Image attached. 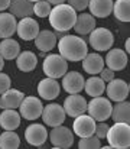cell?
Segmentation results:
<instances>
[{"label":"cell","instance_id":"cell-33","mask_svg":"<svg viewBox=\"0 0 130 149\" xmlns=\"http://www.w3.org/2000/svg\"><path fill=\"white\" fill-rule=\"evenodd\" d=\"M51 13V4L46 0H39L33 3V15L38 17H48Z\"/></svg>","mask_w":130,"mask_h":149},{"label":"cell","instance_id":"cell-42","mask_svg":"<svg viewBox=\"0 0 130 149\" xmlns=\"http://www.w3.org/2000/svg\"><path fill=\"white\" fill-rule=\"evenodd\" d=\"M29 1H32V3H35V1H39V0H29Z\"/></svg>","mask_w":130,"mask_h":149},{"label":"cell","instance_id":"cell-25","mask_svg":"<svg viewBox=\"0 0 130 149\" xmlns=\"http://www.w3.org/2000/svg\"><path fill=\"white\" fill-rule=\"evenodd\" d=\"M16 17L12 13H0V38H12L16 33Z\"/></svg>","mask_w":130,"mask_h":149},{"label":"cell","instance_id":"cell-13","mask_svg":"<svg viewBox=\"0 0 130 149\" xmlns=\"http://www.w3.org/2000/svg\"><path fill=\"white\" fill-rule=\"evenodd\" d=\"M84 77L81 72L77 71H67L62 77V88L68 94H78L84 90Z\"/></svg>","mask_w":130,"mask_h":149},{"label":"cell","instance_id":"cell-26","mask_svg":"<svg viewBox=\"0 0 130 149\" xmlns=\"http://www.w3.org/2000/svg\"><path fill=\"white\" fill-rule=\"evenodd\" d=\"M94 28H95V17L90 13H81L77 16V20L72 29L78 35H88Z\"/></svg>","mask_w":130,"mask_h":149},{"label":"cell","instance_id":"cell-6","mask_svg":"<svg viewBox=\"0 0 130 149\" xmlns=\"http://www.w3.org/2000/svg\"><path fill=\"white\" fill-rule=\"evenodd\" d=\"M111 109H113L111 101L101 96L92 97L90 103H87V111L95 122H106L107 119H110Z\"/></svg>","mask_w":130,"mask_h":149},{"label":"cell","instance_id":"cell-10","mask_svg":"<svg viewBox=\"0 0 130 149\" xmlns=\"http://www.w3.org/2000/svg\"><path fill=\"white\" fill-rule=\"evenodd\" d=\"M129 84L122 80V78H113L107 83L106 86V93H107V99L110 101H123V100L127 99L129 96Z\"/></svg>","mask_w":130,"mask_h":149},{"label":"cell","instance_id":"cell-2","mask_svg":"<svg viewBox=\"0 0 130 149\" xmlns=\"http://www.w3.org/2000/svg\"><path fill=\"white\" fill-rule=\"evenodd\" d=\"M49 25L54 28L55 32H68L74 28L77 20V12L67 3L56 4L51 9L49 13Z\"/></svg>","mask_w":130,"mask_h":149},{"label":"cell","instance_id":"cell-8","mask_svg":"<svg viewBox=\"0 0 130 149\" xmlns=\"http://www.w3.org/2000/svg\"><path fill=\"white\" fill-rule=\"evenodd\" d=\"M42 120L43 123L49 127H55L59 126L65 122L67 119V113L64 110V107L58 103H49L48 106H45L42 109Z\"/></svg>","mask_w":130,"mask_h":149},{"label":"cell","instance_id":"cell-17","mask_svg":"<svg viewBox=\"0 0 130 149\" xmlns=\"http://www.w3.org/2000/svg\"><path fill=\"white\" fill-rule=\"evenodd\" d=\"M59 93H61V86L55 78L46 77V78L41 80L38 84V94L43 100H48V101L55 100L59 96Z\"/></svg>","mask_w":130,"mask_h":149},{"label":"cell","instance_id":"cell-14","mask_svg":"<svg viewBox=\"0 0 130 149\" xmlns=\"http://www.w3.org/2000/svg\"><path fill=\"white\" fill-rule=\"evenodd\" d=\"M104 65H107V68L113 70L114 72L122 71L127 65V54L120 48H110L104 58Z\"/></svg>","mask_w":130,"mask_h":149},{"label":"cell","instance_id":"cell-29","mask_svg":"<svg viewBox=\"0 0 130 149\" xmlns=\"http://www.w3.org/2000/svg\"><path fill=\"white\" fill-rule=\"evenodd\" d=\"M84 90L90 97H98L101 94H104L106 90V83L97 77V75H91L88 80H86L84 83Z\"/></svg>","mask_w":130,"mask_h":149},{"label":"cell","instance_id":"cell-21","mask_svg":"<svg viewBox=\"0 0 130 149\" xmlns=\"http://www.w3.org/2000/svg\"><path fill=\"white\" fill-rule=\"evenodd\" d=\"M83 68H84V71L87 74L97 75L104 68V58L101 55H98L97 52L87 54L84 56V59H83Z\"/></svg>","mask_w":130,"mask_h":149},{"label":"cell","instance_id":"cell-34","mask_svg":"<svg viewBox=\"0 0 130 149\" xmlns=\"http://www.w3.org/2000/svg\"><path fill=\"white\" fill-rule=\"evenodd\" d=\"M90 0H67V4H70L75 12H84L88 7Z\"/></svg>","mask_w":130,"mask_h":149},{"label":"cell","instance_id":"cell-19","mask_svg":"<svg viewBox=\"0 0 130 149\" xmlns=\"http://www.w3.org/2000/svg\"><path fill=\"white\" fill-rule=\"evenodd\" d=\"M33 41H35V47L41 52H51L56 47V42H58L55 33L51 32L49 29L39 31V33L36 35V38Z\"/></svg>","mask_w":130,"mask_h":149},{"label":"cell","instance_id":"cell-39","mask_svg":"<svg viewBox=\"0 0 130 149\" xmlns=\"http://www.w3.org/2000/svg\"><path fill=\"white\" fill-rule=\"evenodd\" d=\"M49 4H54V6H56V4H61V3H65L67 0H46Z\"/></svg>","mask_w":130,"mask_h":149},{"label":"cell","instance_id":"cell-1","mask_svg":"<svg viewBox=\"0 0 130 149\" xmlns=\"http://www.w3.org/2000/svg\"><path fill=\"white\" fill-rule=\"evenodd\" d=\"M56 47L59 51V55L71 62L83 61L84 56L88 54V45L81 36L64 35L56 42Z\"/></svg>","mask_w":130,"mask_h":149},{"label":"cell","instance_id":"cell-22","mask_svg":"<svg viewBox=\"0 0 130 149\" xmlns=\"http://www.w3.org/2000/svg\"><path fill=\"white\" fill-rule=\"evenodd\" d=\"M113 1L114 0H90L88 1V9L90 15L98 19H104L111 13L113 9Z\"/></svg>","mask_w":130,"mask_h":149},{"label":"cell","instance_id":"cell-18","mask_svg":"<svg viewBox=\"0 0 130 149\" xmlns=\"http://www.w3.org/2000/svg\"><path fill=\"white\" fill-rule=\"evenodd\" d=\"M25 97V94L20 90L16 88H9L4 93L0 94V109H19L22 100Z\"/></svg>","mask_w":130,"mask_h":149},{"label":"cell","instance_id":"cell-31","mask_svg":"<svg viewBox=\"0 0 130 149\" xmlns=\"http://www.w3.org/2000/svg\"><path fill=\"white\" fill-rule=\"evenodd\" d=\"M20 146V138L15 130H3L0 135V148L1 149H17Z\"/></svg>","mask_w":130,"mask_h":149},{"label":"cell","instance_id":"cell-40","mask_svg":"<svg viewBox=\"0 0 130 149\" xmlns=\"http://www.w3.org/2000/svg\"><path fill=\"white\" fill-rule=\"evenodd\" d=\"M124 52H126V54H129L130 52V41L129 39H126V44H124Z\"/></svg>","mask_w":130,"mask_h":149},{"label":"cell","instance_id":"cell-27","mask_svg":"<svg viewBox=\"0 0 130 149\" xmlns=\"http://www.w3.org/2000/svg\"><path fill=\"white\" fill-rule=\"evenodd\" d=\"M20 54V45L12 38H4L0 42V55L6 61L16 59V56Z\"/></svg>","mask_w":130,"mask_h":149},{"label":"cell","instance_id":"cell-38","mask_svg":"<svg viewBox=\"0 0 130 149\" xmlns=\"http://www.w3.org/2000/svg\"><path fill=\"white\" fill-rule=\"evenodd\" d=\"M10 6V0H0V12H4L6 9H9Z\"/></svg>","mask_w":130,"mask_h":149},{"label":"cell","instance_id":"cell-20","mask_svg":"<svg viewBox=\"0 0 130 149\" xmlns=\"http://www.w3.org/2000/svg\"><path fill=\"white\" fill-rule=\"evenodd\" d=\"M20 119L16 109H3L0 113V127L3 130H16L20 126Z\"/></svg>","mask_w":130,"mask_h":149},{"label":"cell","instance_id":"cell-41","mask_svg":"<svg viewBox=\"0 0 130 149\" xmlns=\"http://www.w3.org/2000/svg\"><path fill=\"white\" fill-rule=\"evenodd\" d=\"M3 65H4V59H3V56L0 55V71L3 70Z\"/></svg>","mask_w":130,"mask_h":149},{"label":"cell","instance_id":"cell-30","mask_svg":"<svg viewBox=\"0 0 130 149\" xmlns=\"http://www.w3.org/2000/svg\"><path fill=\"white\" fill-rule=\"evenodd\" d=\"M111 13L120 22L127 23L130 20V0H116L113 1Z\"/></svg>","mask_w":130,"mask_h":149},{"label":"cell","instance_id":"cell-24","mask_svg":"<svg viewBox=\"0 0 130 149\" xmlns=\"http://www.w3.org/2000/svg\"><path fill=\"white\" fill-rule=\"evenodd\" d=\"M38 65V58L32 51H23L16 56V67L22 72H31L36 68Z\"/></svg>","mask_w":130,"mask_h":149},{"label":"cell","instance_id":"cell-3","mask_svg":"<svg viewBox=\"0 0 130 149\" xmlns=\"http://www.w3.org/2000/svg\"><path fill=\"white\" fill-rule=\"evenodd\" d=\"M110 148L127 149L130 146V126L129 123L114 122L113 126H108V132L106 135Z\"/></svg>","mask_w":130,"mask_h":149},{"label":"cell","instance_id":"cell-32","mask_svg":"<svg viewBox=\"0 0 130 149\" xmlns=\"http://www.w3.org/2000/svg\"><path fill=\"white\" fill-rule=\"evenodd\" d=\"M101 139H98L95 135H90L86 138H81L78 142V148L80 149H98L101 148Z\"/></svg>","mask_w":130,"mask_h":149},{"label":"cell","instance_id":"cell-15","mask_svg":"<svg viewBox=\"0 0 130 149\" xmlns=\"http://www.w3.org/2000/svg\"><path fill=\"white\" fill-rule=\"evenodd\" d=\"M64 110L67 116L70 117H77L83 113L87 111V101L86 99L78 93V94H70L67 99L64 100Z\"/></svg>","mask_w":130,"mask_h":149},{"label":"cell","instance_id":"cell-7","mask_svg":"<svg viewBox=\"0 0 130 149\" xmlns=\"http://www.w3.org/2000/svg\"><path fill=\"white\" fill-rule=\"evenodd\" d=\"M48 139L51 141L54 148L68 149L74 143V132L70 127L59 125L51 129V132L48 133Z\"/></svg>","mask_w":130,"mask_h":149},{"label":"cell","instance_id":"cell-5","mask_svg":"<svg viewBox=\"0 0 130 149\" xmlns=\"http://www.w3.org/2000/svg\"><path fill=\"white\" fill-rule=\"evenodd\" d=\"M88 44L92 49L98 51H108L114 44V35L107 28H94L88 33Z\"/></svg>","mask_w":130,"mask_h":149},{"label":"cell","instance_id":"cell-36","mask_svg":"<svg viewBox=\"0 0 130 149\" xmlns=\"http://www.w3.org/2000/svg\"><path fill=\"white\" fill-rule=\"evenodd\" d=\"M10 86H12L10 77H9L6 72H1V71H0V94L4 93L6 90H9Z\"/></svg>","mask_w":130,"mask_h":149},{"label":"cell","instance_id":"cell-4","mask_svg":"<svg viewBox=\"0 0 130 149\" xmlns=\"http://www.w3.org/2000/svg\"><path fill=\"white\" fill-rule=\"evenodd\" d=\"M42 70L45 75L49 78H62L64 74L68 71V61L59 54H49L43 59Z\"/></svg>","mask_w":130,"mask_h":149},{"label":"cell","instance_id":"cell-37","mask_svg":"<svg viewBox=\"0 0 130 149\" xmlns=\"http://www.w3.org/2000/svg\"><path fill=\"white\" fill-rule=\"evenodd\" d=\"M100 78H101L104 83H108L110 80L114 78V71L110 70V68H103V70L100 71Z\"/></svg>","mask_w":130,"mask_h":149},{"label":"cell","instance_id":"cell-11","mask_svg":"<svg viewBox=\"0 0 130 149\" xmlns=\"http://www.w3.org/2000/svg\"><path fill=\"white\" fill-rule=\"evenodd\" d=\"M16 33L23 41H33L36 38V35L39 33V25L31 16L23 17L16 25Z\"/></svg>","mask_w":130,"mask_h":149},{"label":"cell","instance_id":"cell-12","mask_svg":"<svg viewBox=\"0 0 130 149\" xmlns=\"http://www.w3.org/2000/svg\"><path fill=\"white\" fill-rule=\"evenodd\" d=\"M95 125L97 122L90 116V114H80L74 119L72 122V129H74V135L80 136V138H86L90 135H94V130H95Z\"/></svg>","mask_w":130,"mask_h":149},{"label":"cell","instance_id":"cell-28","mask_svg":"<svg viewBox=\"0 0 130 149\" xmlns=\"http://www.w3.org/2000/svg\"><path fill=\"white\" fill-rule=\"evenodd\" d=\"M110 117H111L114 122L129 123L130 122V104H129V101H127V100L117 101V104L113 106V109H111Z\"/></svg>","mask_w":130,"mask_h":149},{"label":"cell","instance_id":"cell-35","mask_svg":"<svg viewBox=\"0 0 130 149\" xmlns=\"http://www.w3.org/2000/svg\"><path fill=\"white\" fill-rule=\"evenodd\" d=\"M108 132V125L104 123V122H100L98 125H95V130H94V135L98 138V139H106V135Z\"/></svg>","mask_w":130,"mask_h":149},{"label":"cell","instance_id":"cell-23","mask_svg":"<svg viewBox=\"0 0 130 149\" xmlns=\"http://www.w3.org/2000/svg\"><path fill=\"white\" fill-rule=\"evenodd\" d=\"M9 10L15 17L23 19L33 15V3L29 0H10Z\"/></svg>","mask_w":130,"mask_h":149},{"label":"cell","instance_id":"cell-9","mask_svg":"<svg viewBox=\"0 0 130 149\" xmlns=\"http://www.w3.org/2000/svg\"><path fill=\"white\" fill-rule=\"evenodd\" d=\"M42 109L43 104L38 97L28 96V97H23L20 106H19V114H20V117H23L26 120H35V119L41 117Z\"/></svg>","mask_w":130,"mask_h":149},{"label":"cell","instance_id":"cell-16","mask_svg":"<svg viewBox=\"0 0 130 149\" xmlns=\"http://www.w3.org/2000/svg\"><path fill=\"white\" fill-rule=\"evenodd\" d=\"M25 139L32 146H42L48 139V130L43 125L32 123L25 130Z\"/></svg>","mask_w":130,"mask_h":149}]
</instances>
